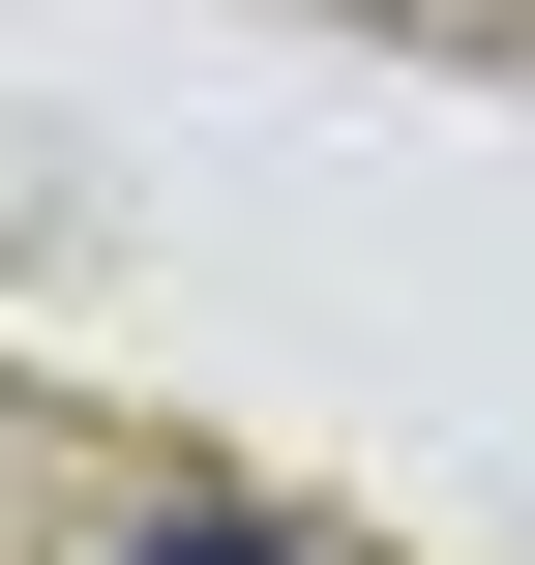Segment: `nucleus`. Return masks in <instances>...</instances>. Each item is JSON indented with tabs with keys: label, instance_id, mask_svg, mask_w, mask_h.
<instances>
[{
	"label": "nucleus",
	"instance_id": "f257e3e1",
	"mask_svg": "<svg viewBox=\"0 0 535 565\" xmlns=\"http://www.w3.org/2000/svg\"><path fill=\"white\" fill-rule=\"evenodd\" d=\"M149 565H268V536H238V507H179V536H149Z\"/></svg>",
	"mask_w": 535,
	"mask_h": 565
}]
</instances>
